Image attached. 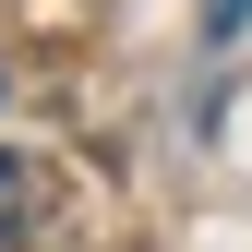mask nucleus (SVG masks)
<instances>
[{"label": "nucleus", "mask_w": 252, "mask_h": 252, "mask_svg": "<svg viewBox=\"0 0 252 252\" xmlns=\"http://www.w3.org/2000/svg\"><path fill=\"white\" fill-rule=\"evenodd\" d=\"M24 228H36V168L0 156V240H24Z\"/></svg>", "instance_id": "f257e3e1"}, {"label": "nucleus", "mask_w": 252, "mask_h": 252, "mask_svg": "<svg viewBox=\"0 0 252 252\" xmlns=\"http://www.w3.org/2000/svg\"><path fill=\"white\" fill-rule=\"evenodd\" d=\"M240 24H252V0H204V36H216V48H228Z\"/></svg>", "instance_id": "f03ea898"}]
</instances>
